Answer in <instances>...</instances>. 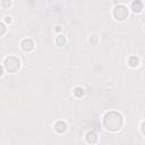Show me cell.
Returning <instances> with one entry per match:
<instances>
[{
    "mask_svg": "<svg viewBox=\"0 0 145 145\" xmlns=\"http://www.w3.org/2000/svg\"><path fill=\"white\" fill-rule=\"evenodd\" d=\"M33 47H34V44L32 42V40H30V39H25V40H23L22 41V48L25 51H31L33 49Z\"/></svg>",
    "mask_w": 145,
    "mask_h": 145,
    "instance_id": "4",
    "label": "cell"
},
{
    "mask_svg": "<svg viewBox=\"0 0 145 145\" xmlns=\"http://www.w3.org/2000/svg\"><path fill=\"white\" fill-rule=\"evenodd\" d=\"M5 20H6L7 23H10V22H12V17H9V16H6V17H5Z\"/></svg>",
    "mask_w": 145,
    "mask_h": 145,
    "instance_id": "12",
    "label": "cell"
},
{
    "mask_svg": "<svg viewBox=\"0 0 145 145\" xmlns=\"http://www.w3.org/2000/svg\"><path fill=\"white\" fill-rule=\"evenodd\" d=\"M142 132H143V134L145 135V122H144L143 125H142Z\"/></svg>",
    "mask_w": 145,
    "mask_h": 145,
    "instance_id": "15",
    "label": "cell"
},
{
    "mask_svg": "<svg viewBox=\"0 0 145 145\" xmlns=\"http://www.w3.org/2000/svg\"><path fill=\"white\" fill-rule=\"evenodd\" d=\"M74 95L77 96V98H81V96L84 95V90L82 87H75L74 88Z\"/></svg>",
    "mask_w": 145,
    "mask_h": 145,
    "instance_id": "10",
    "label": "cell"
},
{
    "mask_svg": "<svg viewBox=\"0 0 145 145\" xmlns=\"http://www.w3.org/2000/svg\"><path fill=\"white\" fill-rule=\"evenodd\" d=\"M20 64H19V60L17 59L16 57H8L6 58L5 60V67L7 68V70L10 71V72H15L17 69L19 68Z\"/></svg>",
    "mask_w": 145,
    "mask_h": 145,
    "instance_id": "2",
    "label": "cell"
},
{
    "mask_svg": "<svg viewBox=\"0 0 145 145\" xmlns=\"http://www.w3.org/2000/svg\"><path fill=\"white\" fill-rule=\"evenodd\" d=\"M113 15H115L116 19L118 20H124L127 17V15H128V12H127V8L125 6L122 5H118L115 8V10H113Z\"/></svg>",
    "mask_w": 145,
    "mask_h": 145,
    "instance_id": "3",
    "label": "cell"
},
{
    "mask_svg": "<svg viewBox=\"0 0 145 145\" xmlns=\"http://www.w3.org/2000/svg\"><path fill=\"white\" fill-rule=\"evenodd\" d=\"M122 124V117L118 112H109L104 117V125L110 130H118Z\"/></svg>",
    "mask_w": 145,
    "mask_h": 145,
    "instance_id": "1",
    "label": "cell"
},
{
    "mask_svg": "<svg viewBox=\"0 0 145 145\" xmlns=\"http://www.w3.org/2000/svg\"><path fill=\"white\" fill-rule=\"evenodd\" d=\"M56 42H57V44L59 47H64L65 44H66V37H65L64 35H59V36L57 37Z\"/></svg>",
    "mask_w": 145,
    "mask_h": 145,
    "instance_id": "9",
    "label": "cell"
},
{
    "mask_svg": "<svg viewBox=\"0 0 145 145\" xmlns=\"http://www.w3.org/2000/svg\"><path fill=\"white\" fill-rule=\"evenodd\" d=\"M128 63H129V65H130L132 67H136V66H138V64H140V59H138L137 57L133 56V57H130V58H129Z\"/></svg>",
    "mask_w": 145,
    "mask_h": 145,
    "instance_id": "8",
    "label": "cell"
},
{
    "mask_svg": "<svg viewBox=\"0 0 145 145\" xmlns=\"http://www.w3.org/2000/svg\"><path fill=\"white\" fill-rule=\"evenodd\" d=\"M96 40H98V39H96V36H95V35H93V36H92V42H93V43H95V42H96Z\"/></svg>",
    "mask_w": 145,
    "mask_h": 145,
    "instance_id": "14",
    "label": "cell"
},
{
    "mask_svg": "<svg viewBox=\"0 0 145 145\" xmlns=\"http://www.w3.org/2000/svg\"><path fill=\"white\" fill-rule=\"evenodd\" d=\"M1 35H3V34H5V25H3V23H1Z\"/></svg>",
    "mask_w": 145,
    "mask_h": 145,
    "instance_id": "11",
    "label": "cell"
},
{
    "mask_svg": "<svg viewBox=\"0 0 145 145\" xmlns=\"http://www.w3.org/2000/svg\"><path fill=\"white\" fill-rule=\"evenodd\" d=\"M66 128H67V125H66V122H64V121H58L56 125H54V129H56L58 133H64L65 130H66Z\"/></svg>",
    "mask_w": 145,
    "mask_h": 145,
    "instance_id": "6",
    "label": "cell"
},
{
    "mask_svg": "<svg viewBox=\"0 0 145 145\" xmlns=\"http://www.w3.org/2000/svg\"><path fill=\"white\" fill-rule=\"evenodd\" d=\"M132 9L134 10L135 13H140L141 10L143 9V3L141 1H134L132 3Z\"/></svg>",
    "mask_w": 145,
    "mask_h": 145,
    "instance_id": "7",
    "label": "cell"
},
{
    "mask_svg": "<svg viewBox=\"0 0 145 145\" xmlns=\"http://www.w3.org/2000/svg\"><path fill=\"white\" fill-rule=\"evenodd\" d=\"M86 141L91 144L95 143L96 141H98V135H96L94 132H88L87 134H86Z\"/></svg>",
    "mask_w": 145,
    "mask_h": 145,
    "instance_id": "5",
    "label": "cell"
},
{
    "mask_svg": "<svg viewBox=\"0 0 145 145\" xmlns=\"http://www.w3.org/2000/svg\"><path fill=\"white\" fill-rule=\"evenodd\" d=\"M2 5H5V6H10V5H12V2H6V1H2Z\"/></svg>",
    "mask_w": 145,
    "mask_h": 145,
    "instance_id": "13",
    "label": "cell"
}]
</instances>
